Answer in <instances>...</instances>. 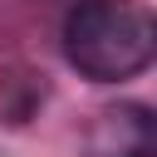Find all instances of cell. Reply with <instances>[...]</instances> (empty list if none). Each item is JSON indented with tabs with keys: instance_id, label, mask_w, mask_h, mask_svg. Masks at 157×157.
I'll return each mask as SVG.
<instances>
[{
	"instance_id": "6da1fadb",
	"label": "cell",
	"mask_w": 157,
	"mask_h": 157,
	"mask_svg": "<svg viewBox=\"0 0 157 157\" xmlns=\"http://www.w3.org/2000/svg\"><path fill=\"white\" fill-rule=\"evenodd\" d=\"M69 69L88 83L137 78L157 54V20L137 0H74L59 25Z\"/></svg>"
},
{
	"instance_id": "7a4b0ae2",
	"label": "cell",
	"mask_w": 157,
	"mask_h": 157,
	"mask_svg": "<svg viewBox=\"0 0 157 157\" xmlns=\"http://www.w3.org/2000/svg\"><path fill=\"white\" fill-rule=\"evenodd\" d=\"M83 157H157V118L147 103H108L83 128Z\"/></svg>"
}]
</instances>
